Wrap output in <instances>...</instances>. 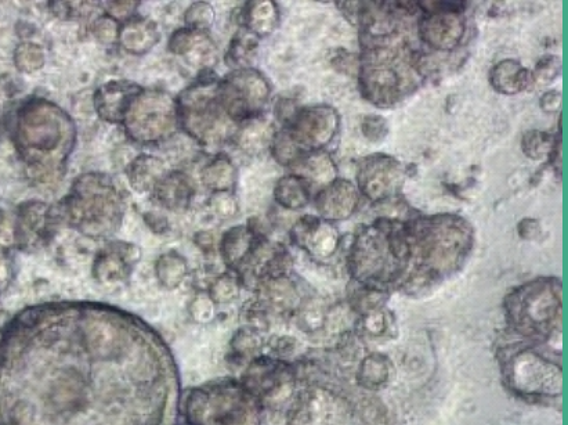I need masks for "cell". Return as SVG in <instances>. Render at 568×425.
<instances>
[{"mask_svg":"<svg viewBox=\"0 0 568 425\" xmlns=\"http://www.w3.org/2000/svg\"><path fill=\"white\" fill-rule=\"evenodd\" d=\"M77 140V128L63 108L45 99H31L18 108L13 142L32 179L50 183L63 174Z\"/></svg>","mask_w":568,"mask_h":425,"instance_id":"6da1fadb","label":"cell"},{"mask_svg":"<svg viewBox=\"0 0 568 425\" xmlns=\"http://www.w3.org/2000/svg\"><path fill=\"white\" fill-rule=\"evenodd\" d=\"M53 214L85 236L107 239L121 226L123 200L110 176L90 172L75 180Z\"/></svg>","mask_w":568,"mask_h":425,"instance_id":"7a4b0ae2","label":"cell"},{"mask_svg":"<svg viewBox=\"0 0 568 425\" xmlns=\"http://www.w3.org/2000/svg\"><path fill=\"white\" fill-rule=\"evenodd\" d=\"M219 81L215 72L202 70L176 100L180 128L205 147L219 146L237 132L220 103Z\"/></svg>","mask_w":568,"mask_h":425,"instance_id":"3957f363","label":"cell"},{"mask_svg":"<svg viewBox=\"0 0 568 425\" xmlns=\"http://www.w3.org/2000/svg\"><path fill=\"white\" fill-rule=\"evenodd\" d=\"M122 126L137 143L164 142L180 126L176 100L161 90L143 88L130 104Z\"/></svg>","mask_w":568,"mask_h":425,"instance_id":"277c9868","label":"cell"},{"mask_svg":"<svg viewBox=\"0 0 568 425\" xmlns=\"http://www.w3.org/2000/svg\"><path fill=\"white\" fill-rule=\"evenodd\" d=\"M269 97V82L252 68L231 71L219 81L220 103L235 125L259 118Z\"/></svg>","mask_w":568,"mask_h":425,"instance_id":"5b68a950","label":"cell"},{"mask_svg":"<svg viewBox=\"0 0 568 425\" xmlns=\"http://www.w3.org/2000/svg\"><path fill=\"white\" fill-rule=\"evenodd\" d=\"M338 128V115L331 107L318 106L298 110L282 132L291 139L300 154L318 150L334 138Z\"/></svg>","mask_w":568,"mask_h":425,"instance_id":"8992f818","label":"cell"},{"mask_svg":"<svg viewBox=\"0 0 568 425\" xmlns=\"http://www.w3.org/2000/svg\"><path fill=\"white\" fill-rule=\"evenodd\" d=\"M428 16L419 23L422 39L434 49L457 48L465 34V23L458 12L463 6L454 3H429Z\"/></svg>","mask_w":568,"mask_h":425,"instance_id":"52a82bcc","label":"cell"},{"mask_svg":"<svg viewBox=\"0 0 568 425\" xmlns=\"http://www.w3.org/2000/svg\"><path fill=\"white\" fill-rule=\"evenodd\" d=\"M53 208L42 201H28L17 210L13 240L21 250H36L52 236L56 226Z\"/></svg>","mask_w":568,"mask_h":425,"instance_id":"ba28073f","label":"cell"},{"mask_svg":"<svg viewBox=\"0 0 568 425\" xmlns=\"http://www.w3.org/2000/svg\"><path fill=\"white\" fill-rule=\"evenodd\" d=\"M401 169L393 158L378 156L368 158L358 174L361 190L371 200H381L399 189Z\"/></svg>","mask_w":568,"mask_h":425,"instance_id":"9c48e42d","label":"cell"},{"mask_svg":"<svg viewBox=\"0 0 568 425\" xmlns=\"http://www.w3.org/2000/svg\"><path fill=\"white\" fill-rule=\"evenodd\" d=\"M141 90V86L130 81L106 82L94 93V108L101 120L122 125L130 104Z\"/></svg>","mask_w":568,"mask_h":425,"instance_id":"30bf717a","label":"cell"},{"mask_svg":"<svg viewBox=\"0 0 568 425\" xmlns=\"http://www.w3.org/2000/svg\"><path fill=\"white\" fill-rule=\"evenodd\" d=\"M140 248L125 241H112L97 255L93 273L99 282L114 283L125 279L132 266L139 262Z\"/></svg>","mask_w":568,"mask_h":425,"instance_id":"8fae6325","label":"cell"},{"mask_svg":"<svg viewBox=\"0 0 568 425\" xmlns=\"http://www.w3.org/2000/svg\"><path fill=\"white\" fill-rule=\"evenodd\" d=\"M292 239L299 247L305 248L316 257L327 258L338 247L336 229L316 218H303L292 230Z\"/></svg>","mask_w":568,"mask_h":425,"instance_id":"7c38bea8","label":"cell"},{"mask_svg":"<svg viewBox=\"0 0 568 425\" xmlns=\"http://www.w3.org/2000/svg\"><path fill=\"white\" fill-rule=\"evenodd\" d=\"M194 194L195 185L190 176L180 171H168L155 186L151 198L165 210L182 211L191 204Z\"/></svg>","mask_w":568,"mask_h":425,"instance_id":"4fadbf2b","label":"cell"},{"mask_svg":"<svg viewBox=\"0 0 568 425\" xmlns=\"http://www.w3.org/2000/svg\"><path fill=\"white\" fill-rule=\"evenodd\" d=\"M168 48L176 56L183 57L193 66L202 68L206 66L212 54L215 53V45L205 31H197L187 27L173 32L169 39Z\"/></svg>","mask_w":568,"mask_h":425,"instance_id":"5bb4252c","label":"cell"},{"mask_svg":"<svg viewBox=\"0 0 568 425\" xmlns=\"http://www.w3.org/2000/svg\"><path fill=\"white\" fill-rule=\"evenodd\" d=\"M357 204V189L349 180L332 182L317 198L318 211L331 221L349 218L356 211Z\"/></svg>","mask_w":568,"mask_h":425,"instance_id":"9a60e30c","label":"cell"},{"mask_svg":"<svg viewBox=\"0 0 568 425\" xmlns=\"http://www.w3.org/2000/svg\"><path fill=\"white\" fill-rule=\"evenodd\" d=\"M161 39V32L154 21L135 17L121 27L118 42L125 52L133 56H143L150 52Z\"/></svg>","mask_w":568,"mask_h":425,"instance_id":"2e32d148","label":"cell"},{"mask_svg":"<svg viewBox=\"0 0 568 425\" xmlns=\"http://www.w3.org/2000/svg\"><path fill=\"white\" fill-rule=\"evenodd\" d=\"M259 237L251 226L238 225L227 230L219 244L220 254L226 265L234 269L244 266Z\"/></svg>","mask_w":568,"mask_h":425,"instance_id":"e0dca14e","label":"cell"},{"mask_svg":"<svg viewBox=\"0 0 568 425\" xmlns=\"http://www.w3.org/2000/svg\"><path fill=\"white\" fill-rule=\"evenodd\" d=\"M166 172L168 171H166L165 164L159 158L150 156V154H141L130 162L125 174L130 187L135 192L143 194L153 193L155 186L158 185L159 180L164 178Z\"/></svg>","mask_w":568,"mask_h":425,"instance_id":"ac0fdd59","label":"cell"},{"mask_svg":"<svg viewBox=\"0 0 568 425\" xmlns=\"http://www.w3.org/2000/svg\"><path fill=\"white\" fill-rule=\"evenodd\" d=\"M242 20H244L245 30L251 32L256 38H264L276 30L277 5L271 0H255V2L246 3Z\"/></svg>","mask_w":568,"mask_h":425,"instance_id":"d6986e66","label":"cell"},{"mask_svg":"<svg viewBox=\"0 0 568 425\" xmlns=\"http://www.w3.org/2000/svg\"><path fill=\"white\" fill-rule=\"evenodd\" d=\"M201 182L212 193L233 192L237 168L226 156H217L202 168Z\"/></svg>","mask_w":568,"mask_h":425,"instance_id":"ffe728a7","label":"cell"},{"mask_svg":"<svg viewBox=\"0 0 568 425\" xmlns=\"http://www.w3.org/2000/svg\"><path fill=\"white\" fill-rule=\"evenodd\" d=\"M528 71L515 60H504L492 68L491 84L504 95H516L528 85Z\"/></svg>","mask_w":568,"mask_h":425,"instance_id":"44dd1931","label":"cell"},{"mask_svg":"<svg viewBox=\"0 0 568 425\" xmlns=\"http://www.w3.org/2000/svg\"><path fill=\"white\" fill-rule=\"evenodd\" d=\"M273 138L270 125L260 121L259 118L244 122L240 125V128H237L234 135V140H237L238 146L249 154L260 153L267 146H270Z\"/></svg>","mask_w":568,"mask_h":425,"instance_id":"7402d4cb","label":"cell"},{"mask_svg":"<svg viewBox=\"0 0 568 425\" xmlns=\"http://www.w3.org/2000/svg\"><path fill=\"white\" fill-rule=\"evenodd\" d=\"M277 203L288 210L306 207L310 200L309 182L299 175H289L277 183L274 190Z\"/></svg>","mask_w":568,"mask_h":425,"instance_id":"603a6c76","label":"cell"},{"mask_svg":"<svg viewBox=\"0 0 568 425\" xmlns=\"http://www.w3.org/2000/svg\"><path fill=\"white\" fill-rule=\"evenodd\" d=\"M256 49H258L256 36L245 28H241L230 43L229 52L226 54L227 64L234 70L248 68L249 61H252V57L255 56Z\"/></svg>","mask_w":568,"mask_h":425,"instance_id":"cb8c5ba5","label":"cell"},{"mask_svg":"<svg viewBox=\"0 0 568 425\" xmlns=\"http://www.w3.org/2000/svg\"><path fill=\"white\" fill-rule=\"evenodd\" d=\"M296 164L299 165V168H302V171H305V174L302 175L305 180L311 179L314 183H320V185H331L334 182V162L327 154H309L307 157L300 158Z\"/></svg>","mask_w":568,"mask_h":425,"instance_id":"d4e9b609","label":"cell"},{"mask_svg":"<svg viewBox=\"0 0 568 425\" xmlns=\"http://www.w3.org/2000/svg\"><path fill=\"white\" fill-rule=\"evenodd\" d=\"M155 272H157L159 283L168 288H175L183 282L187 275L186 259L175 251L166 252L159 257L155 265Z\"/></svg>","mask_w":568,"mask_h":425,"instance_id":"484cf974","label":"cell"},{"mask_svg":"<svg viewBox=\"0 0 568 425\" xmlns=\"http://www.w3.org/2000/svg\"><path fill=\"white\" fill-rule=\"evenodd\" d=\"M46 63L45 49L34 42H23L17 46L14 52V64L18 71L32 74L41 70Z\"/></svg>","mask_w":568,"mask_h":425,"instance_id":"4316f807","label":"cell"},{"mask_svg":"<svg viewBox=\"0 0 568 425\" xmlns=\"http://www.w3.org/2000/svg\"><path fill=\"white\" fill-rule=\"evenodd\" d=\"M215 18L216 12L211 3L195 2L184 14V24L187 28L206 32L215 24Z\"/></svg>","mask_w":568,"mask_h":425,"instance_id":"83f0119b","label":"cell"},{"mask_svg":"<svg viewBox=\"0 0 568 425\" xmlns=\"http://www.w3.org/2000/svg\"><path fill=\"white\" fill-rule=\"evenodd\" d=\"M555 149V139L548 133L528 132L523 138V150L533 160H542Z\"/></svg>","mask_w":568,"mask_h":425,"instance_id":"f1b7e54d","label":"cell"},{"mask_svg":"<svg viewBox=\"0 0 568 425\" xmlns=\"http://www.w3.org/2000/svg\"><path fill=\"white\" fill-rule=\"evenodd\" d=\"M209 204L213 214L223 221H229L238 212L237 198L233 192L213 193Z\"/></svg>","mask_w":568,"mask_h":425,"instance_id":"f546056e","label":"cell"},{"mask_svg":"<svg viewBox=\"0 0 568 425\" xmlns=\"http://www.w3.org/2000/svg\"><path fill=\"white\" fill-rule=\"evenodd\" d=\"M119 31H121V25L117 21L112 20L107 14L94 21L93 35L96 36L97 41L104 43V45H111V43L117 42Z\"/></svg>","mask_w":568,"mask_h":425,"instance_id":"4dcf8cb0","label":"cell"},{"mask_svg":"<svg viewBox=\"0 0 568 425\" xmlns=\"http://www.w3.org/2000/svg\"><path fill=\"white\" fill-rule=\"evenodd\" d=\"M238 295V280L230 275H224L216 280L211 290V300L230 302Z\"/></svg>","mask_w":568,"mask_h":425,"instance_id":"1f68e13d","label":"cell"},{"mask_svg":"<svg viewBox=\"0 0 568 425\" xmlns=\"http://www.w3.org/2000/svg\"><path fill=\"white\" fill-rule=\"evenodd\" d=\"M140 2H133V0H121V2H108L106 5L107 16L117 23H128L132 18L136 17L137 9H139Z\"/></svg>","mask_w":568,"mask_h":425,"instance_id":"d6a6232c","label":"cell"},{"mask_svg":"<svg viewBox=\"0 0 568 425\" xmlns=\"http://www.w3.org/2000/svg\"><path fill=\"white\" fill-rule=\"evenodd\" d=\"M560 61L556 57H548V59L541 60L535 68V81L539 85H549L559 75Z\"/></svg>","mask_w":568,"mask_h":425,"instance_id":"836d02e7","label":"cell"},{"mask_svg":"<svg viewBox=\"0 0 568 425\" xmlns=\"http://www.w3.org/2000/svg\"><path fill=\"white\" fill-rule=\"evenodd\" d=\"M560 104H562V95L560 92H548L542 96L541 99V108L545 111V113H555V111L559 110Z\"/></svg>","mask_w":568,"mask_h":425,"instance_id":"e575fe53","label":"cell"},{"mask_svg":"<svg viewBox=\"0 0 568 425\" xmlns=\"http://www.w3.org/2000/svg\"><path fill=\"white\" fill-rule=\"evenodd\" d=\"M146 222L155 233H164L168 229V222H166L164 216L146 214Z\"/></svg>","mask_w":568,"mask_h":425,"instance_id":"d590c367","label":"cell"},{"mask_svg":"<svg viewBox=\"0 0 568 425\" xmlns=\"http://www.w3.org/2000/svg\"><path fill=\"white\" fill-rule=\"evenodd\" d=\"M519 233L522 234L523 239H535V237L539 234V225L535 221H527L522 222V225H519Z\"/></svg>","mask_w":568,"mask_h":425,"instance_id":"8d00e7d4","label":"cell"},{"mask_svg":"<svg viewBox=\"0 0 568 425\" xmlns=\"http://www.w3.org/2000/svg\"><path fill=\"white\" fill-rule=\"evenodd\" d=\"M50 10H52L56 17L70 18L72 16V3L50 2Z\"/></svg>","mask_w":568,"mask_h":425,"instance_id":"74e56055","label":"cell"},{"mask_svg":"<svg viewBox=\"0 0 568 425\" xmlns=\"http://www.w3.org/2000/svg\"><path fill=\"white\" fill-rule=\"evenodd\" d=\"M195 241H197V244L201 247V250L202 248H204V250H206V248H215V239H213L211 233L202 232L200 234H197Z\"/></svg>","mask_w":568,"mask_h":425,"instance_id":"f35d334b","label":"cell"},{"mask_svg":"<svg viewBox=\"0 0 568 425\" xmlns=\"http://www.w3.org/2000/svg\"><path fill=\"white\" fill-rule=\"evenodd\" d=\"M6 225V212L0 207V236L3 234V229H5Z\"/></svg>","mask_w":568,"mask_h":425,"instance_id":"ab89813d","label":"cell"}]
</instances>
